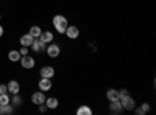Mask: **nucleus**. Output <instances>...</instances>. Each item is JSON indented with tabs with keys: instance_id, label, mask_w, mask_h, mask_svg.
Masks as SVG:
<instances>
[{
	"instance_id": "f257e3e1",
	"label": "nucleus",
	"mask_w": 156,
	"mask_h": 115,
	"mask_svg": "<svg viewBox=\"0 0 156 115\" xmlns=\"http://www.w3.org/2000/svg\"><path fill=\"white\" fill-rule=\"evenodd\" d=\"M53 27H55V30L59 33V34H64L66 33V28L69 27V22H67V19L64 17V16H61V14H58V16H55L53 17Z\"/></svg>"
},
{
	"instance_id": "f03ea898",
	"label": "nucleus",
	"mask_w": 156,
	"mask_h": 115,
	"mask_svg": "<svg viewBox=\"0 0 156 115\" xmlns=\"http://www.w3.org/2000/svg\"><path fill=\"white\" fill-rule=\"evenodd\" d=\"M120 103H122L123 109H126V110H133V109L136 107V101H134V98H131L129 95L120 98Z\"/></svg>"
},
{
	"instance_id": "7ed1b4c3",
	"label": "nucleus",
	"mask_w": 156,
	"mask_h": 115,
	"mask_svg": "<svg viewBox=\"0 0 156 115\" xmlns=\"http://www.w3.org/2000/svg\"><path fill=\"white\" fill-rule=\"evenodd\" d=\"M20 64H22V67L23 69H33L34 67V58H31L30 55H23V56H20Z\"/></svg>"
},
{
	"instance_id": "20e7f679",
	"label": "nucleus",
	"mask_w": 156,
	"mask_h": 115,
	"mask_svg": "<svg viewBox=\"0 0 156 115\" xmlns=\"http://www.w3.org/2000/svg\"><path fill=\"white\" fill-rule=\"evenodd\" d=\"M45 50H47V55L50 58H58L59 53H61V48H59L58 44H50L48 47H45Z\"/></svg>"
},
{
	"instance_id": "39448f33",
	"label": "nucleus",
	"mask_w": 156,
	"mask_h": 115,
	"mask_svg": "<svg viewBox=\"0 0 156 115\" xmlns=\"http://www.w3.org/2000/svg\"><path fill=\"white\" fill-rule=\"evenodd\" d=\"M64 34H66L69 39H76V37L80 36V30H78V27H75V25H69Z\"/></svg>"
},
{
	"instance_id": "423d86ee",
	"label": "nucleus",
	"mask_w": 156,
	"mask_h": 115,
	"mask_svg": "<svg viewBox=\"0 0 156 115\" xmlns=\"http://www.w3.org/2000/svg\"><path fill=\"white\" fill-rule=\"evenodd\" d=\"M45 98H47V96H45V93H44L42 90H41V92H36V93L31 95L33 104H37V106H39V104H44V103H45Z\"/></svg>"
},
{
	"instance_id": "0eeeda50",
	"label": "nucleus",
	"mask_w": 156,
	"mask_h": 115,
	"mask_svg": "<svg viewBox=\"0 0 156 115\" xmlns=\"http://www.w3.org/2000/svg\"><path fill=\"white\" fill-rule=\"evenodd\" d=\"M39 73H41V78H53L55 76V69L51 66H45V67L41 69Z\"/></svg>"
},
{
	"instance_id": "6e6552de",
	"label": "nucleus",
	"mask_w": 156,
	"mask_h": 115,
	"mask_svg": "<svg viewBox=\"0 0 156 115\" xmlns=\"http://www.w3.org/2000/svg\"><path fill=\"white\" fill-rule=\"evenodd\" d=\"M109 110H111V113H122L123 106H122V103H120V100H117V101H111V104H109Z\"/></svg>"
},
{
	"instance_id": "1a4fd4ad",
	"label": "nucleus",
	"mask_w": 156,
	"mask_h": 115,
	"mask_svg": "<svg viewBox=\"0 0 156 115\" xmlns=\"http://www.w3.org/2000/svg\"><path fill=\"white\" fill-rule=\"evenodd\" d=\"M39 90H42V92H47V90H50L51 89V81H50V78H42L41 81H39Z\"/></svg>"
},
{
	"instance_id": "9d476101",
	"label": "nucleus",
	"mask_w": 156,
	"mask_h": 115,
	"mask_svg": "<svg viewBox=\"0 0 156 115\" xmlns=\"http://www.w3.org/2000/svg\"><path fill=\"white\" fill-rule=\"evenodd\" d=\"M30 47L33 48V52H44V50H45V44L41 42V39H39V37H36Z\"/></svg>"
},
{
	"instance_id": "9b49d317",
	"label": "nucleus",
	"mask_w": 156,
	"mask_h": 115,
	"mask_svg": "<svg viewBox=\"0 0 156 115\" xmlns=\"http://www.w3.org/2000/svg\"><path fill=\"white\" fill-rule=\"evenodd\" d=\"M33 41H34V37L31 34H28V33L20 36V45H23V47H30L33 44Z\"/></svg>"
},
{
	"instance_id": "f8f14e48",
	"label": "nucleus",
	"mask_w": 156,
	"mask_h": 115,
	"mask_svg": "<svg viewBox=\"0 0 156 115\" xmlns=\"http://www.w3.org/2000/svg\"><path fill=\"white\" fill-rule=\"evenodd\" d=\"M6 87H8V92L12 95L19 93V90H20V84L17 81H9V84H6Z\"/></svg>"
},
{
	"instance_id": "ddd939ff",
	"label": "nucleus",
	"mask_w": 156,
	"mask_h": 115,
	"mask_svg": "<svg viewBox=\"0 0 156 115\" xmlns=\"http://www.w3.org/2000/svg\"><path fill=\"white\" fill-rule=\"evenodd\" d=\"M39 39H41V42H44L47 45V42H51L53 41V33H50V31H42L41 36H39Z\"/></svg>"
},
{
	"instance_id": "4468645a",
	"label": "nucleus",
	"mask_w": 156,
	"mask_h": 115,
	"mask_svg": "<svg viewBox=\"0 0 156 115\" xmlns=\"http://www.w3.org/2000/svg\"><path fill=\"white\" fill-rule=\"evenodd\" d=\"M45 106H47V109H56L58 107V104H59V101L55 98V96H51V98H45Z\"/></svg>"
},
{
	"instance_id": "2eb2a0df",
	"label": "nucleus",
	"mask_w": 156,
	"mask_h": 115,
	"mask_svg": "<svg viewBox=\"0 0 156 115\" xmlns=\"http://www.w3.org/2000/svg\"><path fill=\"white\" fill-rule=\"evenodd\" d=\"M106 98L109 101H117L119 100V90H115V89H109L106 92Z\"/></svg>"
},
{
	"instance_id": "dca6fc26",
	"label": "nucleus",
	"mask_w": 156,
	"mask_h": 115,
	"mask_svg": "<svg viewBox=\"0 0 156 115\" xmlns=\"http://www.w3.org/2000/svg\"><path fill=\"white\" fill-rule=\"evenodd\" d=\"M20 56H22V55L17 52V50H11V52L8 53V59H9L11 62H17V61L20 59Z\"/></svg>"
},
{
	"instance_id": "f3484780",
	"label": "nucleus",
	"mask_w": 156,
	"mask_h": 115,
	"mask_svg": "<svg viewBox=\"0 0 156 115\" xmlns=\"http://www.w3.org/2000/svg\"><path fill=\"white\" fill-rule=\"evenodd\" d=\"M41 33H42V30H41V27H37V25H33V27L30 28V31H28V34H31L34 39L41 36Z\"/></svg>"
},
{
	"instance_id": "a211bd4d",
	"label": "nucleus",
	"mask_w": 156,
	"mask_h": 115,
	"mask_svg": "<svg viewBox=\"0 0 156 115\" xmlns=\"http://www.w3.org/2000/svg\"><path fill=\"white\" fill-rule=\"evenodd\" d=\"M76 113L78 115H92V109L87 107V106H81V107H78Z\"/></svg>"
},
{
	"instance_id": "6ab92c4d",
	"label": "nucleus",
	"mask_w": 156,
	"mask_h": 115,
	"mask_svg": "<svg viewBox=\"0 0 156 115\" xmlns=\"http://www.w3.org/2000/svg\"><path fill=\"white\" fill-rule=\"evenodd\" d=\"M5 113H12V107L8 104H0V115H5Z\"/></svg>"
},
{
	"instance_id": "aec40b11",
	"label": "nucleus",
	"mask_w": 156,
	"mask_h": 115,
	"mask_svg": "<svg viewBox=\"0 0 156 115\" xmlns=\"http://www.w3.org/2000/svg\"><path fill=\"white\" fill-rule=\"evenodd\" d=\"M9 103V96L6 93H0V104H8Z\"/></svg>"
},
{
	"instance_id": "412c9836",
	"label": "nucleus",
	"mask_w": 156,
	"mask_h": 115,
	"mask_svg": "<svg viewBox=\"0 0 156 115\" xmlns=\"http://www.w3.org/2000/svg\"><path fill=\"white\" fill-rule=\"evenodd\" d=\"M11 103H12V104H16V106H20V104H22V100H20V98L17 96V93H16V95H14V98H12V101H11Z\"/></svg>"
},
{
	"instance_id": "4be33fe9",
	"label": "nucleus",
	"mask_w": 156,
	"mask_h": 115,
	"mask_svg": "<svg viewBox=\"0 0 156 115\" xmlns=\"http://www.w3.org/2000/svg\"><path fill=\"white\" fill-rule=\"evenodd\" d=\"M19 53H20V55H28V47H23V45H22L20 50H19Z\"/></svg>"
},
{
	"instance_id": "5701e85b",
	"label": "nucleus",
	"mask_w": 156,
	"mask_h": 115,
	"mask_svg": "<svg viewBox=\"0 0 156 115\" xmlns=\"http://www.w3.org/2000/svg\"><path fill=\"white\" fill-rule=\"evenodd\" d=\"M140 109H142V110H144V113H147V112L150 110V104H147V103H144V104H142V106H140Z\"/></svg>"
},
{
	"instance_id": "b1692460",
	"label": "nucleus",
	"mask_w": 156,
	"mask_h": 115,
	"mask_svg": "<svg viewBox=\"0 0 156 115\" xmlns=\"http://www.w3.org/2000/svg\"><path fill=\"white\" fill-rule=\"evenodd\" d=\"M126 95H128V90H125V89L119 90V100H120V98H123V96H126Z\"/></svg>"
},
{
	"instance_id": "393cba45",
	"label": "nucleus",
	"mask_w": 156,
	"mask_h": 115,
	"mask_svg": "<svg viewBox=\"0 0 156 115\" xmlns=\"http://www.w3.org/2000/svg\"><path fill=\"white\" fill-rule=\"evenodd\" d=\"M6 92H8L6 84H0V93H6Z\"/></svg>"
},
{
	"instance_id": "a878e982",
	"label": "nucleus",
	"mask_w": 156,
	"mask_h": 115,
	"mask_svg": "<svg viewBox=\"0 0 156 115\" xmlns=\"http://www.w3.org/2000/svg\"><path fill=\"white\" fill-rule=\"evenodd\" d=\"M133 110H134V112H136V113H137V115H144V110H142V109H140V107H137V109H136V107H134V109H133Z\"/></svg>"
},
{
	"instance_id": "bb28decb",
	"label": "nucleus",
	"mask_w": 156,
	"mask_h": 115,
	"mask_svg": "<svg viewBox=\"0 0 156 115\" xmlns=\"http://www.w3.org/2000/svg\"><path fill=\"white\" fill-rule=\"evenodd\" d=\"M39 110H41V112H45V110H47V106H45V103H44V104H39Z\"/></svg>"
},
{
	"instance_id": "cd10ccee",
	"label": "nucleus",
	"mask_w": 156,
	"mask_h": 115,
	"mask_svg": "<svg viewBox=\"0 0 156 115\" xmlns=\"http://www.w3.org/2000/svg\"><path fill=\"white\" fill-rule=\"evenodd\" d=\"M2 36H3V27L0 25V37H2Z\"/></svg>"
}]
</instances>
